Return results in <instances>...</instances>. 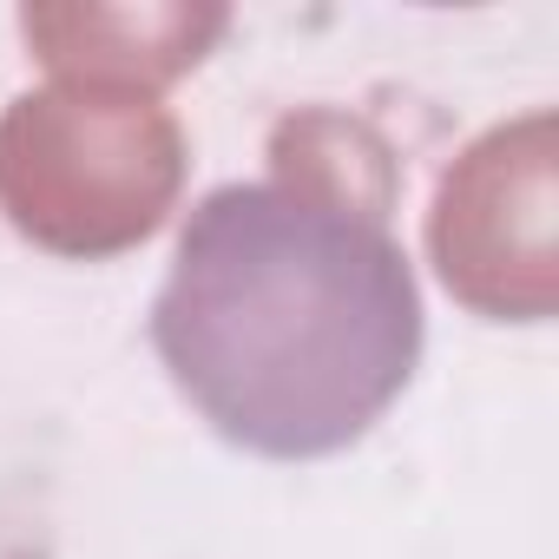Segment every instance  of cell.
<instances>
[{"label": "cell", "mask_w": 559, "mask_h": 559, "mask_svg": "<svg viewBox=\"0 0 559 559\" xmlns=\"http://www.w3.org/2000/svg\"><path fill=\"white\" fill-rule=\"evenodd\" d=\"M389 204L382 132L310 106L270 132V178L191 211L152 343L224 441L270 461L336 454L408 389L421 290Z\"/></svg>", "instance_id": "obj_1"}, {"label": "cell", "mask_w": 559, "mask_h": 559, "mask_svg": "<svg viewBox=\"0 0 559 559\" xmlns=\"http://www.w3.org/2000/svg\"><path fill=\"white\" fill-rule=\"evenodd\" d=\"M185 191V126L152 93L47 86L0 112V211L53 257L145 243Z\"/></svg>", "instance_id": "obj_2"}, {"label": "cell", "mask_w": 559, "mask_h": 559, "mask_svg": "<svg viewBox=\"0 0 559 559\" xmlns=\"http://www.w3.org/2000/svg\"><path fill=\"white\" fill-rule=\"evenodd\" d=\"M441 284L493 323H546L559 304V119L526 112L474 139L435 191Z\"/></svg>", "instance_id": "obj_3"}, {"label": "cell", "mask_w": 559, "mask_h": 559, "mask_svg": "<svg viewBox=\"0 0 559 559\" xmlns=\"http://www.w3.org/2000/svg\"><path fill=\"white\" fill-rule=\"evenodd\" d=\"M230 27V8H185V0H152V8H21V34L40 53V67L60 86H119L152 93L191 73L211 40Z\"/></svg>", "instance_id": "obj_4"}]
</instances>
